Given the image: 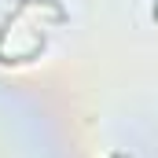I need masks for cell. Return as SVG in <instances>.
I'll list each match as a JSON object with an SVG mask.
<instances>
[{"label": "cell", "instance_id": "cell-1", "mask_svg": "<svg viewBox=\"0 0 158 158\" xmlns=\"http://www.w3.org/2000/svg\"><path fill=\"white\" fill-rule=\"evenodd\" d=\"M155 15H158V4H155Z\"/></svg>", "mask_w": 158, "mask_h": 158}, {"label": "cell", "instance_id": "cell-2", "mask_svg": "<svg viewBox=\"0 0 158 158\" xmlns=\"http://www.w3.org/2000/svg\"><path fill=\"white\" fill-rule=\"evenodd\" d=\"M155 19H158V15H155Z\"/></svg>", "mask_w": 158, "mask_h": 158}]
</instances>
